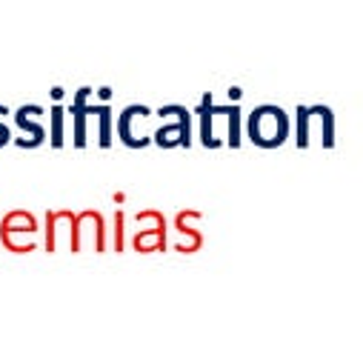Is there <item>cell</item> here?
I'll list each match as a JSON object with an SVG mask.
<instances>
[{
	"mask_svg": "<svg viewBox=\"0 0 363 343\" xmlns=\"http://www.w3.org/2000/svg\"><path fill=\"white\" fill-rule=\"evenodd\" d=\"M98 95H101V98H104V101H109V98H112V89H109V86H104V89H101V92H98Z\"/></svg>",
	"mask_w": 363,
	"mask_h": 343,
	"instance_id": "13",
	"label": "cell"
},
{
	"mask_svg": "<svg viewBox=\"0 0 363 343\" xmlns=\"http://www.w3.org/2000/svg\"><path fill=\"white\" fill-rule=\"evenodd\" d=\"M6 112H9V109L0 103V118H6ZM6 143H12V132H9L6 123H0V146H6Z\"/></svg>",
	"mask_w": 363,
	"mask_h": 343,
	"instance_id": "11",
	"label": "cell"
},
{
	"mask_svg": "<svg viewBox=\"0 0 363 343\" xmlns=\"http://www.w3.org/2000/svg\"><path fill=\"white\" fill-rule=\"evenodd\" d=\"M157 115L163 120H174V123H166L160 126L157 132H152V140L160 146V149H177V146H189L192 143V118H189V109L180 106V103H169V106H160Z\"/></svg>",
	"mask_w": 363,
	"mask_h": 343,
	"instance_id": "2",
	"label": "cell"
},
{
	"mask_svg": "<svg viewBox=\"0 0 363 343\" xmlns=\"http://www.w3.org/2000/svg\"><path fill=\"white\" fill-rule=\"evenodd\" d=\"M229 98H232V101H238V98H240V89H238V86H235V89H229Z\"/></svg>",
	"mask_w": 363,
	"mask_h": 343,
	"instance_id": "14",
	"label": "cell"
},
{
	"mask_svg": "<svg viewBox=\"0 0 363 343\" xmlns=\"http://www.w3.org/2000/svg\"><path fill=\"white\" fill-rule=\"evenodd\" d=\"M89 95H92V89L89 86H83V89L74 92V101L69 106V115H72V123H74V149H83L86 146V106H89Z\"/></svg>",
	"mask_w": 363,
	"mask_h": 343,
	"instance_id": "6",
	"label": "cell"
},
{
	"mask_svg": "<svg viewBox=\"0 0 363 343\" xmlns=\"http://www.w3.org/2000/svg\"><path fill=\"white\" fill-rule=\"evenodd\" d=\"M86 112H89V118H98V126H101V149H109L112 146V109L106 103H101V106L89 103Z\"/></svg>",
	"mask_w": 363,
	"mask_h": 343,
	"instance_id": "8",
	"label": "cell"
},
{
	"mask_svg": "<svg viewBox=\"0 0 363 343\" xmlns=\"http://www.w3.org/2000/svg\"><path fill=\"white\" fill-rule=\"evenodd\" d=\"M115 249H123V212L115 215Z\"/></svg>",
	"mask_w": 363,
	"mask_h": 343,
	"instance_id": "12",
	"label": "cell"
},
{
	"mask_svg": "<svg viewBox=\"0 0 363 343\" xmlns=\"http://www.w3.org/2000/svg\"><path fill=\"white\" fill-rule=\"evenodd\" d=\"M229 137H226V143L232 146V149H238L240 146V106L238 103H232L229 106Z\"/></svg>",
	"mask_w": 363,
	"mask_h": 343,
	"instance_id": "10",
	"label": "cell"
},
{
	"mask_svg": "<svg viewBox=\"0 0 363 343\" xmlns=\"http://www.w3.org/2000/svg\"><path fill=\"white\" fill-rule=\"evenodd\" d=\"M43 115H46V112H43L40 103H23V106L15 112L18 129L26 132V135H32V137H29V149H38V146L46 140V126L40 123Z\"/></svg>",
	"mask_w": 363,
	"mask_h": 343,
	"instance_id": "5",
	"label": "cell"
},
{
	"mask_svg": "<svg viewBox=\"0 0 363 343\" xmlns=\"http://www.w3.org/2000/svg\"><path fill=\"white\" fill-rule=\"evenodd\" d=\"M246 135L260 149H278L289 137V115L275 103H263L249 115Z\"/></svg>",
	"mask_w": 363,
	"mask_h": 343,
	"instance_id": "1",
	"label": "cell"
},
{
	"mask_svg": "<svg viewBox=\"0 0 363 343\" xmlns=\"http://www.w3.org/2000/svg\"><path fill=\"white\" fill-rule=\"evenodd\" d=\"M63 115H66V109L60 106V103H52V146L55 149H63Z\"/></svg>",
	"mask_w": 363,
	"mask_h": 343,
	"instance_id": "9",
	"label": "cell"
},
{
	"mask_svg": "<svg viewBox=\"0 0 363 343\" xmlns=\"http://www.w3.org/2000/svg\"><path fill=\"white\" fill-rule=\"evenodd\" d=\"M132 243H135L138 252H157V249H163L166 246V220L157 223V226H152V229L138 232Z\"/></svg>",
	"mask_w": 363,
	"mask_h": 343,
	"instance_id": "7",
	"label": "cell"
},
{
	"mask_svg": "<svg viewBox=\"0 0 363 343\" xmlns=\"http://www.w3.org/2000/svg\"><path fill=\"white\" fill-rule=\"evenodd\" d=\"M149 118H152V109H149V106H143V103L126 106V109L121 112V118H118V135H121V140H123L126 146H132V149L149 146V143H152V137L146 135V120H149Z\"/></svg>",
	"mask_w": 363,
	"mask_h": 343,
	"instance_id": "3",
	"label": "cell"
},
{
	"mask_svg": "<svg viewBox=\"0 0 363 343\" xmlns=\"http://www.w3.org/2000/svg\"><path fill=\"white\" fill-rule=\"evenodd\" d=\"M35 232H38V220H35V215H29L23 209L9 212L4 220H0V240H4L6 249H12V252H18V237H23V235L32 237Z\"/></svg>",
	"mask_w": 363,
	"mask_h": 343,
	"instance_id": "4",
	"label": "cell"
}]
</instances>
